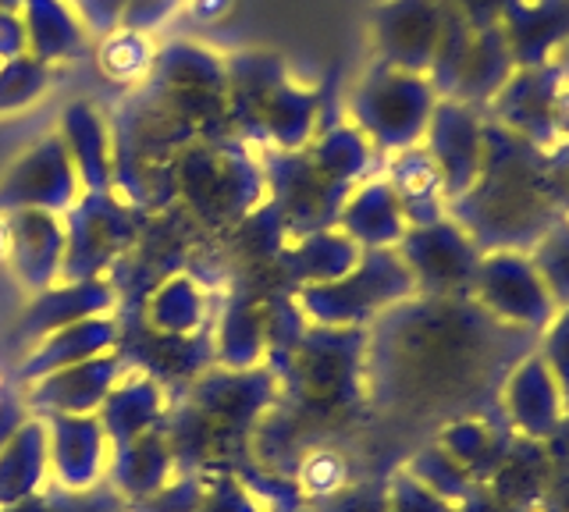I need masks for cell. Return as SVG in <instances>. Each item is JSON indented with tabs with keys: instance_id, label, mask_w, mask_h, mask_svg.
<instances>
[{
	"instance_id": "17",
	"label": "cell",
	"mask_w": 569,
	"mask_h": 512,
	"mask_svg": "<svg viewBox=\"0 0 569 512\" xmlns=\"http://www.w3.org/2000/svg\"><path fill=\"white\" fill-rule=\"evenodd\" d=\"M360 245H356L346 232L338 228H325V232L302 235L292 250H278L274 263L278 274L289 289H307V285H325V281L342 278L356 268L360 260Z\"/></svg>"
},
{
	"instance_id": "44",
	"label": "cell",
	"mask_w": 569,
	"mask_h": 512,
	"mask_svg": "<svg viewBox=\"0 0 569 512\" xmlns=\"http://www.w3.org/2000/svg\"><path fill=\"white\" fill-rule=\"evenodd\" d=\"M29 416H26V402H18L11 392H4L0 388V449L8 445V441L18 434V428H22Z\"/></svg>"
},
{
	"instance_id": "20",
	"label": "cell",
	"mask_w": 569,
	"mask_h": 512,
	"mask_svg": "<svg viewBox=\"0 0 569 512\" xmlns=\"http://www.w3.org/2000/svg\"><path fill=\"white\" fill-rule=\"evenodd\" d=\"M391 192H396L399 210L409 228L420 224H435L445 218V189H441V174L427 153L423 143L406 147L391 157L388 164V179Z\"/></svg>"
},
{
	"instance_id": "25",
	"label": "cell",
	"mask_w": 569,
	"mask_h": 512,
	"mask_svg": "<svg viewBox=\"0 0 569 512\" xmlns=\"http://www.w3.org/2000/svg\"><path fill=\"white\" fill-rule=\"evenodd\" d=\"M111 484L129 494V499H150V494H157L160 488H164L168 481V470L174 463L171 455V445L164 431H142L139 438H132L129 445H121L111 452Z\"/></svg>"
},
{
	"instance_id": "21",
	"label": "cell",
	"mask_w": 569,
	"mask_h": 512,
	"mask_svg": "<svg viewBox=\"0 0 569 512\" xmlns=\"http://www.w3.org/2000/svg\"><path fill=\"white\" fill-rule=\"evenodd\" d=\"M160 410H164V395H160V384L150 374L121 378L97 410L100 428L111 441V452L129 445L142 431H150L160 420Z\"/></svg>"
},
{
	"instance_id": "3",
	"label": "cell",
	"mask_w": 569,
	"mask_h": 512,
	"mask_svg": "<svg viewBox=\"0 0 569 512\" xmlns=\"http://www.w3.org/2000/svg\"><path fill=\"white\" fill-rule=\"evenodd\" d=\"M417 292L396 250H363L356 268L296 292V307L320 328H356Z\"/></svg>"
},
{
	"instance_id": "38",
	"label": "cell",
	"mask_w": 569,
	"mask_h": 512,
	"mask_svg": "<svg viewBox=\"0 0 569 512\" xmlns=\"http://www.w3.org/2000/svg\"><path fill=\"white\" fill-rule=\"evenodd\" d=\"M385 494H388V512H456L449 499H441L431 488H423L417 476H409L406 470L391 476Z\"/></svg>"
},
{
	"instance_id": "8",
	"label": "cell",
	"mask_w": 569,
	"mask_h": 512,
	"mask_svg": "<svg viewBox=\"0 0 569 512\" xmlns=\"http://www.w3.org/2000/svg\"><path fill=\"white\" fill-rule=\"evenodd\" d=\"M136 221L132 210L121 207L111 192H86L76 207H68V232H64V260L61 278L89 281L121 257L132 242Z\"/></svg>"
},
{
	"instance_id": "24",
	"label": "cell",
	"mask_w": 569,
	"mask_h": 512,
	"mask_svg": "<svg viewBox=\"0 0 569 512\" xmlns=\"http://www.w3.org/2000/svg\"><path fill=\"white\" fill-rule=\"evenodd\" d=\"M114 307V289L100 278L76 281V285H61V289H43V295L36 299L32 310L22 321V334L29 339H47V334L61 331L86 317L107 313Z\"/></svg>"
},
{
	"instance_id": "33",
	"label": "cell",
	"mask_w": 569,
	"mask_h": 512,
	"mask_svg": "<svg viewBox=\"0 0 569 512\" xmlns=\"http://www.w3.org/2000/svg\"><path fill=\"white\" fill-rule=\"evenodd\" d=\"M153 47L147 40V32L139 29H111L100 43V68L114 82H136L142 76L153 72Z\"/></svg>"
},
{
	"instance_id": "16",
	"label": "cell",
	"mask_w": 569,
	"mask_h": 512,
	"mask_svg": "<svg viewBox=\"0 0 569 512\" xmlns=\"http://www.w3.org/2000/svg\"><path fill=\"white\" fill-rule=\"evenodd\" d=\"M8 260L29 289L43 292L61 274V260H64L61 221L50 210H11Z\"/></svg>"
},
{
	"instance_id": "12",
	"label": "cell",
	"mask_w": 569,
	"mask_h": 512,
	"mask_svg": "<svg viewBox=\"0 0 569 512\" xmlns=\"http://www.w3.org/2000/svg\"><path fill=\"white\" fill-rule=\"evenodd\" d=\"M79 185L61 135H47L0 179V210H68L79 203Z\"/></svg>"
},
{
	"instance_id": "15",
	"label": "cell",
	"mask_w": 569,
	"mask_h": 512,
	"mask_svg": "<svg viewBox=\"0 0 569 512\" xmlns=\"http://www.w3.org/2000/svg\"><path fill=\"white\" fill-rule=\"evenodd\" d=\"M498 29L516 68L551 64L569 40V0H512Z\"/></svg>"
},
{
	"instance_id": "26",
	"label": "cell",
	"mask_w": 569,
	"mask_h": 512,
	"mask_svg": "<svg viewBox=\"0 0 569 512\" xmlns=\"http://www.w3.org/2000/svg\"><path fill=\"white\" fill-rule=\"evenodd\" d=\"M47 463V423L26 420L18 434L0 449V509L40 491Z\"/></svg>"
},
{
	"instance_id": "19",
	"label": "cell",
	"mask_w": 569,
	"mask_h": 512,
	"mask_svg": "<svg viewBox=\"0 0 569 512\" xmlns=\"http://www.w3.org/2000/svg\"><path fill=\"white\" fill-rule=\"evenodd\" d=\"M335 224L360 250H396L409 228L388 182H367L356 192H349Z\"/></svg>"
},
{
	"instance_id": "30",
	"label": "cell",
	"mask_w": 569,
	"mask_h": 512,
	"mask_svg": "<svg viewBox=\"0 0 569 512\" xmlns=\"http://www.w3.org/2000/svg\"><path fill=\"white\" fill-rule=\"evenodd\" d=\"M207 317V295L192 278L174 274L150 299V324L160 334H189Z\"/></svg>"
},
{
	"instance_id": "6",
	"label": "cell",
	"mask_w": 569,
	"mask_h": 512,
	"mask_svg": "<svg viewBox=\"0 0 569 512\" xmlns=\"http://www.w3.org/2000/svg\"><path fill=\"white\" fill-rule=\"evenodd\" d=\"M186 200L207 221H224L246 214L260 197V174L239 147L213 139L210 147H196L182 161Z\"/></svg>"
},
{
	"instance_id": "39",
	"label": "cell",
	"mask_w": 569,
	"mask_h": 512,
	"mask_svg": "<svg viewBox=\"0 0 569 512\" xmlns=\"http://www.w3.org/2000/svg\"><path fill=\"white\" fill-rule=\"evenodd\" d=\"M317 512H388V494L385 488H338L328 499H317Z\"/></svg>"
},
{
	"instance_id": "37",
	"label": "cell",
	"mask_w": 569,
	"mask_h": 512,
	"mask_svg": "<svg viewBox=\"0 0 569 512\" xmlns=\"http://www.w3.org/2000/svg\"><path fill=\"white\" fill-rule=\"evenodd\" d=\"M538 357L545 360L548 374L556 378L559 395H562V410L569 413V307H562V310L548 321Z\"/></svg>"
},
{
	"instance_id": "18",
	"label": "cell",
	"mask_w": 569,
	"mask_h": 512,
	"mask_svg": "<svg viewBox=\"0 0 569 512\" xmlns=\"http://www.w3.org/2000/svg\"><path fill=\"white\" fill-rule=\"evenodd\" d=\"M506 410L516 420V428L533 441H545L551 431L559 428V420L566 416L559 384L548 374V367L538 352H530V357L520 360V367L509 374Z\"/></svg>"
},
{
	"instance_id": "40",
	"label": "cell",
	"mask_w": 569,
	"mask_h": 512,
	"mask_svg": "<svg viewBox=\"0 0 569 512\" xmlns=\"http://www.w3.org/2000/svg\"><path fill=\"white\" fill-rule=\"evenodd\" d=\"M196 512H260L253 502L246 499V491L231 476H218L213 484H207V494Z\"/></svg>"
},
{
	"instance_id": "11",
	"label": "cell",
	"mask_w": 569,
	"mask_h": 512,
	"mask_svg": "<svg viewBox=\"0 0 569 512\" xmlns=\"http://www.w3.org/2000/svg\"><path fill=\"white\" fill-rule=\"evenodd\" d=\"M420 143L427 147L441 174L445 207H449L473 185L480 171V157H485V118L473 108H467V103L441 97Z\"/></svg>"
},
{
	"instance_id": "29",
	"label": "cell",
	"mask_w": 569,
	"mask_h": 512,
	"mask_svg": "<svg viewBox=\"0 0 569 512\" xmlns=\"http://www.w3.org/2000/svg\"><path fill=\"white\" fill-rule=\"evenodd\" d=\"M548 476H551V459H548L545 445L533 438H520V441H512L502 466L495 470L491 494L512 509L530 512V505L541 499Z\"/></svg>"
},
{
	"instance_id": "42",
	"label": "cell",
	"mask_w": 569,
	"mask_h": 512,
	"mask_svg": "<svg viewBox=\"0 0 569 512\" xmlns=\"http://www.w3.org/2000/svg\"><path fill=\"white\" fill-rule=\"evenodd\" d=\"M449 4L462 14V19L470 22V29H488V26H498V19L506 14V8L512 0H449Z\"/></svg>"
},
{
	"instance_id": "32",
	"label": "cell",
	"mask_w": 569,
	"mask_h": 512,
	"mask_svg": "<svg viewBox=\"0 0 569 512\" xmlns=\"http://www.w3.org/2000/svg\"><path fill=\"white\" fill-rule=\"evenodd\" d=\"M267 349L263 342V313L257 307H249L246 299H236L228 307L224 321H221V334H218V360L228 370H249L260 352Z\"/></svg>"
},
{
	"instance_id": "28",
	"label": "cell",
	"mask_w": 569,
	"mask_h": 512,
	"mask_svg": "<svg viewBox=\"0 0 569 512\" xmlns=\"http://www.w3.org/2000/svg\"><path fill=\"white\" fill-rule=\"evenodd\" d=\"M61 143L76 164V174L86 192H107L111 185V164H107V139H103V121L89 103H76L64 111L61 126Z\"/></svg>"
},
{
	"instance_id": "41",
	"label": "cell",
	"mask_w": 569,
	"mask_h": 512,
	"mask_svg": "<svg viewBox=\"0 0 569 512\" xmlns=\"http://www.w3.org/2000/svg\"><path fill=\"white\" fill-rule=\"evenodd\" d=\"M545 171H548L551 197H556L559 210L569 218V139H559L556 147L545 150Z\"/></svg>"
},
{
	"instance_id": "45",
	"label": "cell",
	"mask_w": 569,
	"mask_h": 512,
	"mask_svg": "<svg viewBox=\"0 0 569 512\" xmlns=\"http://www.w3.org/2000/svg\"><path fill=\"white\" fill-rule=\"evenodd\" d=\"M538 502L545 512H569V470H551Z\"/></svg>"
},
{
	"instance_id": "43",
	"label": "cell",
	"mask_w": 569,
	"mask_h": 512,
	"mask_svg": "<svg viewBox=\"0 0 569 512\" xmlns=\"http://www.w3.org/2000/svg\"><path fill=\"white\" fill-rule=\"evenodd\" d=\"M29 54V40H26V26L14 11H0V58L14 61Z\"/></svg>"
},
{
	"instance_id": "1",
	"label": "cell",
	"mask_w": 569,
	"mask_h": 512,
	"mask_svg": "<svg viewBox=\"0 0 569 512\" xmlns=\"http://www.w3.org/2000/svg\"><path fill=\"white\" fill-rule=\"evenodd\" d=\"M480 253H530L551 224L566 218L551 197L545 150L485 118V157L473 185L445 207Z\"/></svg>"
},
{
	"instance_id": "22",
	"label": "cell",
	"mask_w": 569,
	"mask_h": 512,
	"mask_svg": "<svg viewBox=\"0 0 569 512\" xmlns=\"http://www.w3.org/2000/svg\"><path fill=\"white\" fill-rule=\"evenodd\" d=\"M118 342V324L111 317H86V321H76L61 331H53L43 339V345L32 352L22 367V381H40L47 374L71 363H82V360H93L103 357L107 349Z\"/></svg>"
},
{
	"instance_id": "27",
	"label": "cell",
	"mask_w": 569,
	"mask_h": 512,
	"mask_svg": "<svg viewBox=\"0 0 569 512\" xmlns=\"http://www.w3.org/2000/svg\"><path fill=\"white\" fill-rule=\"evenodd\" d=\"M26 4V40L36 61H64L79 54L86 29L76 19V8L68 0H22Z\"/></svg>"
},
{
	"instance_id": "14",
	"label": "cell",
	"mask_w": 569,
	"mask_h": 512,
	"mask_svg": "<svg viewBox=\"0 0 569 512\" xmlns=\"http://www.w3.org/2000/svg\"><path fill=\"white\" fill-rule=\"evenodd\" d=\"M121 381V357H93L82 363H71L53 370V374L32 381L29 388V410L36 413H68V416H89L100 410L107 392Z\"/></svg>"
},
{
	"instance_id": "46",
	"label": "cell",
	"mask_w": 569,
	"mask_h": 512,
	"mask_svg": "<svg viewBox=\"0 0 569 512\" xmlns=\"http://www.w3.org/2000/svg\"><path fill=\"white\" fill-rule=\"evenodd\" d=\"M545 452L551 459V470H569V413L559 420V428L545 438Z\"/></svg>"
},
{
	"instance_id": "36",
	"label": "cell",
	"mask_w": 569,
	"mask_h": 512,
	"mask_svg": "<svg viewBox=\"0 0 569 512\" xmlns=\"http://www.w3.org/2000/svg\"><path fill=\"white\" fill-rule=\"evenodd\" d=\"M47 64L36 61V58H14L0 68V111H14V108H26L36 97L47 90Z\"/></svg>"
},
{
	"instance_id": "13",
	"label": "cell",
	"mask_w": 569,
	"mask_h": 512,
	"mask_svg": "<svg viewBox=\"0 0 569 512\" xmlns=\"http://www.w3.org/2000/svg\"><path fill=\"white\" fill-rule=\"evenodd\" d=\"M47 459L61 491H89L100 484L107 466V434L97 413L68 416L47 413Z\"/></svg>"
},
{
	"instance_id": "50",
	"label": "cell",
	"mask_w": 569,
	"mask_h": 512,
	"mask_svg": "<svg viewBox=\"0 0 569 512\" xmlns=\"http://www.w3.org/2000/svg\"><path fill=\"white\" fill-rule=\"evenodd\" d=\"M299 512H302V509H299Z\"/></svg>"
},
{
	"instance_id": "48",
	"label": "cell",
	"mask_w": 569,
	"mask_h": 512,
	"mask_svg": "<svg viewBox=\"0 0 569 512\" xmlns=\"http://www.w3.org/2000/svg\"><path fill=\"white\" fill-rule=\"evenodd\" d=\"M0 260H8V218H0Z\"/></svg>"
},
{
	"instance_id": "34",
	"label": "cell",
	"mask_w": 569,
	"mask_h": 512,
	"mask_svg": "<svg viewBox=\"0 0 569 512\" xmlns=\"http://www.w3.org/2000/svg\"><path fill=\"white\" fill-rule=\"evenodd\" d=\"M530 263L538 268L556 307H569V218H559L548 232L530 245Z\"/></svg>"
},
{
	"instance_id": "4",
	"label": "cell",
	"mask_w": 569,
	"mask_h": 512,
	"mask_svg": "<svg viewBox=\"0 0 569 512\" xmlns=\"http://www.w3.org/2000/svg\"><path fill=\"white\" fill-rule=\"evenodd\" d=\"M438 100L441 97L435 93L427 76L399 72V68H388L378 61L356 86L349 111L356 129L367 135L370 147L399 153L423 139Z\"/></svg>"
},
{
	"instance_id": "47",
	"label": "cell",
	"mask_w": 569,
	"mask_h": 512,
	"mask_svg": "<svg viewBox=\"0 0 569 512\" xmlns=\"http://www.w3.org/2000/svg\"><path fill=\"white\" fill-rule=\"evenodd\" d=\"M556 129H559V139H569V82H562L559 100H556Z\"/></svg>"
},
{
	"instance_id": "10",
	"label": "cell",
	"mask_w": 569,
	"mask_h": 512,
	"mask_svg": "<svg viewBox=\"0 0 569 512\" xmlns=\"http://www.w3.org/2000/svg\"><path fill=\"white\" fill-rule=\"evenodd\" d=\"M562 64H541V68H516L506 79L502 90L495 93L488 111L495 126H502L516 135H523L527 143L551 150L559 143L556 129V100L562 90Z\"/></svg>"
},
{
	"instance_id": "31",
	"label": "cell",
	"mask_w": 569,
	"mask_h": 512,
	"mask_svg": "<svg viewBox=\"0 0 569 512\" xmlns=\"http://www.w3.org/2000/svg\"><path fill=\"white\" fill-rule=\"evenodd\" d=\"M307 153L313 157V164L320 171L331 174L335 182H346V185L363 179V171L370 168V143L356 126L328 129Z\"/></svg>"
},
{
	"instance_id": "2",
	"label": "cell",
	"mask_w": 569,
	"mask_h": 512,
	"mask_svg": "<svg viewBox=\"0 0 569 512\" xmlns=\"http://www.w3.org/2000/svg\"><path fill=\"white\" fill-rule=\"evenodd\" d=\"M228 86L236 90V118L246 135L281 150L307 147L317 121V93L296 90L271 54H246L242 61H231Z\"/></svg>"
},
{
	"instance_id": "35",
	"label": "cell",
	"mask_w": 569,
	"mask_h": 512,
	"mask_svg": "<svg viewBox=\"0 0 569 512\" xmlns=\"http://www.w3.org/2000/svg\"><path fill=\"white\" fill-rule=\"evenodd\" d=\"M406 473L417 476L423 488H431L435 494H441V499H467V494L473 491L470 473L462 470L441 445L420 452L413 463L406 466Z\"/></svg>"
},
{
	"instance_id": "9",
	"label": "cell",
	"mask_w": 569,
	"mask_h": 512,
	"mask_svg": "<svg viewBox=\"0 0 569 512\" xmlns=\"http://www.w3.org/2000/svg\"><path fill=\"white\" fill-rule=\"evenodd\" d=\"M441 0H381L370 19L378 61L399 72L427 76L441 40Z\"/></svg>"
},
{
	"instance_id": "23",
	"label": "cell",
	"mask_w": 569,
	"mask_h": 512,
	"mask_svg": "<svg viewBox=\"0 0 569 512\" xmlns=\"http://www.w3.org/2000/svg\"><path fill=\"white\" fill-rule=\"evenodd\" d=\"M512 72H516V64L509 58L502 29H498V26L477 29L473 43L467 50V61H462L459 76H456L449 100L467 103V108H473V111L488 108V103L495 100V93L502 90Z\"/></svg>"
},
{
	"instance_id": "5",
	"label": "cell",
	"mask_w": 569,
	"mask_h": 512,
	"mask_svg": "<svg viewBox=\"0 0 569 512\" xmlns=\"http://www.w3.org/2000/svg\"><path fill=\"white\" fill-rule=\"evenodd\" d=\"M470 299L485 313H491L495 321L523 331H545L551 317L559 313L538 268L520 250L480 253V263L470 281Z\"/></svg>"
},
{
	"instance_id": "7",
	"label": "cell",
	"mask_w": 569,
	"mask_h": 512,
	"mask_svg": "<svg viewBox=\"0 0 569 512\" xmlns=\"http://www.w3.org/2000/svg\"><path fill=\"white\" fill-rule=\"evenodd\" d=\"M396 253L402 257L409 278L423 295H459L470 292L480 250L452 218L435 224L406 228Z\"/></svg>"
},
{
	"instance_id": "49",
	"label": "cell",
	"mask_w": 569,
	"mask_h": 512,
	"mask_svg": "<svg viewBox=\"0 0 569 512\" xmlns=\"http://www.w3.org/2000/svg\"><path fill=\"white\" fill-rule=\"evenodd\" d=\"M22 8V0H0V11H18Z\"/></svg>"
}]
</instances>
